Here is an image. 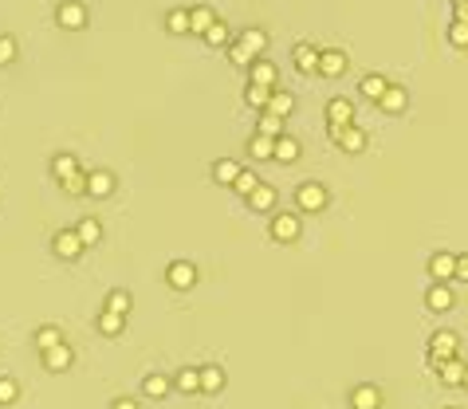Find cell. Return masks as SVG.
I'll use <instances>...</instances> for the list:
<instances>
[{"label": "cell", "instance_id": "1", "mask_svg": "<svg viewBox=\"0 0 468 409\" xmlns=\"http://www.w3.org/2000/svg\"><path fill=\"white\" fill-rule=\"evenodd\" d=\"M457 347H460V339L452 331H437L433 339H429V370H437L445 358L457 354Z\"/></svg>", "mask_w": 468, "mask_h": 409}, {"label": "cell", "instance_id": "2", "mask_svg": "<svg viewBox=\"0 0 468 409\" xmlns=\"http://www.w3.org/2000/svg\"><path fill=\"white\" fill-rule=\"evenodd\" d=\"M295 204L303 213H319V209H327V189L319 185V181H303V185L295 189Z\"/></svg>", "mask_w": 468, "mask_h": 409}, {"label": "cell", "instance_id": "3", "mask_svg": "<svg viewBox=\"0 0 468 409\" xmlns=\"http://www.w3.org/2000/svg\"><path fill=\"white\" fill-rule=\"evenodd\" d=\"M331 142L342 146L347 153H362L366 150V134H362L358 126H331Z\"/></svg>", "mask_w": 468, "mask_h": 409}, {"label": "cell", "instance_id": "4", "mask_svg": "<svg viewBox=\"0 0 468 409\" xmlns=\"http://www.w3.org/2000/svg\"><path fill=\"white\" fill-rule=\"evenodd\" d=\"M268 232H272V240H283V244H291V240L299 236V217H295V213H276L272 224H268Z\"/></svg>", "mask_w": 468, "mask_h": 409}, {"label": "cell", "instance_id": "5", "mask_svg": "<svg viewBox=\"0 0 468 409\" xmlns=\"http://www.w3.org/2000/svg\"><path fill=\"white\" fill-rule=\"evenodd\" d=\"M165 280H170V288L189 291V288L197 283V268L189 264V260H173V264H170V272H165Z\"/></svg>", "mask_w": 468, "mask_h": 409}, {"label": "cell", "instance_id": "6", "mask_svg": "<svg viewBox=\"0 0 468 409\" xmlns=\"http://www.w3.org/2000/svg\"><path fill=\"white\" fill-rule=\"evenodd\" d=\"M429 276H433L437 283L457 280V256H452V252H437V256H429Z\"/></svg>", "mask_w": 468, "mask_h": 409}, {"label": "cell", "instance_id": "7", "mask_svg": "<svg viewBox=\"0 0 468 409\" xmlns=\"http://www.w3.org/2000/svg\"><path fill=\"white\" fill-rule=\"evenodd\" d=\"M55 20H60L63 28H83L87 24V9L79 4V0H63L60 9H55Z\"/></svg>", "mask_w": 468, "mask_h": 409}, {"label": "cell", "instance_id": "8", "mask_svg": "<svg viewBox=\"0 0 468 409\" xmlns=\"http://www.w3.org/2000/svg\"><path fill=\"white\" fill-rule=\"evenodd\" d=\"M350 119H354V102L350 99H331L327 102V122H331V126H350Z\"/></svg>", "mask_w": 468, "mask_h": 409}, {"label": "cell", "instance_id": "9", "mask_svg": "<svg viewBox=\"0 0 468 409\" xmlns=\"http://www.w3.org/2000/svg\"><path fill=\"white\" fill-rule=\"evenodd\" d=\"M51 248L60 252V260H75V256L83 252V240H79V232H55Z\"/></svg>", "mask_w": 468, "mask_h": 409}, {"label": "cell", "instance_id": "10", "mask_svg": "<svg viewBox=\"0 0 468 409\" xmlns=\"http://www.w3.org/2000/svg\"><path fill=\"white\" fill-rule=\"evenodd\" d=\"M350 405L354 409H382V390H378V386H354Z\"/></svg>", "mask_w": 468, "mask_h": 409}, {"label": "cell", "instance_id": "11", "mask_svg": "<svg viewBox=\"0 0 468 409\" xmlns=\"http://www.w3.org/2000/svg\"><path fill=\"white\" fill-rule=\"evenodd\" d=\"M291 60H295V67L303 71V75H315V71H319V51L311 48V43H295Z\"/></svg>", "mask_w": 468, "mask_h": 409}, {"label": "cell", "instance_id": "12", "mask_svg": "<svg viewBox=\"0 0 468 409\" xmlns=\"http://www.w3.org/2000/svg\"><path fill=\"white\" fill-rule=\"evenodd\" d=\"M342 71H347V55L342 51H319V75L339 79Z\"/></svg>", "mask_w": 468, "mask_h": 409}, {"label": "cell", "instance_id": "13", "mask_svg": "<svg viewBox=\"0 0 468 409\" xmlns=\"http://www.w3.org/2000/svg\"><path fill=\"white\" fill-rule=\"evenodd\" d=\"M378 107H382L386 114H401L409 107V94H406V87H386V94L378 99Z\"/></svg>", "mask_w": 468, "mask_h": 409}, {"label": "cell", "instance_id": "14", "mask_svg": "<svg viewBox=\"0 0 468 409\" xmlns=\"http://www.w3.org/2000/svg\"><path fill=\"white\" fill-rule=\"evenodd\" d=\"M71 358H75V354H71V347H63V342H60V347L43 350V366H48L51 374H60V370L71 366Z\"/></svg>", "mask_w": 468, "mask_h": 409}, {"label": "cell", "instance_id": "15", "mask_svg": "<svg viewBox=\"0 0 468 409\" xmlns=\"http://www.w3.org/2000/svg\"><path fill=\"white\" fill-rule=\"evenodd\" d=\"M437 374H441L445 386H464V362L452 354V358H445L441 366H437Z\"/></svg>", "mask_w": 468, "mask_h": 409}, {"label": "cell", "instance_id": "16", "mask_svg": "<svg viewBox=\"0 0 468 409\" xmlns=\"http://www.w3.org/2000/svg\"><path fill=\"white\" fill-rule=\"evenodd\" d=\"M425 303H429V311H449L452 307V288L449 283H433V288L425 291Z\"/></svg>", "mask_w": 468, "mask_h": 409}, {"label": "cell", "instance_id": "17", "mask_svg": "<svg viewBox=\"0 0 468 409\" xmlns=\"http://www.w3.org/2000/svg\"><path fill=\"white\" fill-rule=\"evenodd\" d=\"M248 153H252V158H260V162H276V138L252 134V142H248Z\"/></svg>", "mask_w": 468, "mask_h": 409}, {"label": "cell", "instance_id": "18", "mask_svg": "<svg viewBox=\"0 0 468 409\" xmlns=\"http://www.w3.org/2000/svg\"><path fill=\"white\" fill-rule=\"evenodd\" d=\"M111 189H114V178L107 170L87 173V193H91V197H111Z\"/></svg>", "mask_w": 468, "mask_h": 409}, {"label": "cell", "instance_id": "19", "mask_svg": "<svg viewBox=\"0 0 468 409\" xmlns=\"http://www.w3.org/2000/svg\"><path fill=\"white\" fill-rule=\"evenodd\" d=\"M248 204H252L256 213H268V209L276 204V189L272 185H256L252 193H248Z\"/></svg>", "mask_w": 468, "mask_h": 409}, {"label": "cell", "instance_id": "20", "mask_svg": "<svg viewBox=\"0 0 468 409\" xmlns=\"http://www.w3.org/2000/svg\"><path fill=\"white\" fill-rule=\"evenodd\" d=\"M295 158H299V142L291 134H280L276 138V162L288 165V162H295Z\"/></svg>", "mask_w": 468, "mask_h": 409}, {"label": "cell", "instance_id": "21", "mask_svg": "<svg viewBox=\"0 0 468 409\" xmlns=\"http://www.w3.org/2000/svg\"><path fill=\"white\" fill-rule=\"evenodd\" d=\"M170 378H162V374H146L142 378V393L146 398H165V393H170Z\"/></svg>", "mask_w": 468, "mask_h": 409}, {"label": "cell", "instance_id": "22", "mask_svg": "<svg viewBox=\"0 0 468 409\" xmlns=\"http://www.w3.org/2000/svg\"><path fill=\"white\" fill-rule=\"evenodd\" d=\"M217 24V16H213V9H193L189 12V32H209V28Z\"/></svg>", "mask_w": 468, "mask_h": 409}, {"label": "cell", "instance_id": "23", "mask_svg": "<svg viewBox=\"0 0 468 409\" xmlns=\"http://www.w3.org/2000/svg\"><path fill=\"white\" fill-rule=\"evenodd\" d=\"M272 87H260V83H248V107L256 111H268V102H272Z\"/></svg>", "mask_w": 468, "mask_h": 409}, {"label": "cell", "instance_id": "24", "mask_svg": "<svg viewBox=\"0 0 468 409\" xmlns=\"http://www.w3.org/2000/svg\"><path fill=\"white\" fill-rule=\"evenodd\" d=\"M201 390H205V393L224 390V370H221V366H205V370H201Z\"/></svg>", "mask_w": 468, "mask_h": 409}, {"label": "cell", "instance_id": "25", "mask_svg": "<svg viewBox=\"0 0 468 409\" xmlns=\"http://www.w3.org/2000/svg\"><path fill=\"white\" fill-rule=\"evenodd\" d=\"M386 87H390V83H386L382 75H366V79H362V83H358V91L366 94L370 102H378V99H382V94H386Z\"/></svg>", "mask_w": 468, "mask_h": 409}, {"label": "cell", "instance_id": "26", "mask_svg": "<svg viewBox=\"0 0 468 409\" xmlns=\"http://www.w3.org/2000/svg\"><path fill=\"white\" fill-rule=\"evenodd\" d=\"M240 43H244L252 55H260V51L268 48V32H260V28H248V32H240Z\"/></svg>", "mask_w": 468, "mask_h": 409}, {"label": "cell", "instance_id": "27", "mask_svg": "<svg viewBox=\"0 0 468 409\" xmlns=\"http://www.w3.org/2000/svg\"><path fill=\"white\" fill-rule=\"evenodd\" d=\"M256 126H260V134H268V138L283 134V119L280 114H272V111H260V122H256Z\"/></svg>", "mask_w": 468, "mask_h": 409}, {"label": "cell", "instance_id": "28", "mask_svg": "<svg viewBox=\"0 0 468 409\" xmlns=\"http://www.w3.org/2000/svg\"><path fill=\"white\" fill-rule=\"evenodd\" d=\"M122 327H126V315H119V311H102L99 315V331L102 334H122Z\"/></svg>", "mask_w": 468, "mask_h": 409}, {"label": "cell", "instance_id": "29", "mask_svg": "<svg viewBox=\"0 0 468 409\" xmlns=\"http://www.w3.org/2000/svg\"><path fill=\"white\" fill-rule=\"evenodd\" d=\"M248 79H252V83H260V87H276V67H272V63H264V60H256L252 63V75H248Z\"/></svg>", "mask_w": 468, "mask_h": 409}, {"label": "cell", "instance_id": "30", "mask_svg": "<svg viewBox=\"0 0 468 409\" xmlns=\"http://www.w3.org/2000/svg\"><path fill=\"white\" fill-rule=\"evenodd\" d=\"M268 111L280 114V119H288V114L295 111V99H291L288 91H276V94H272V102H268Z\"/></svg>", "mask_w": 468, "mask_h": 409}, {"label": "cell", "instance_id": "31", "mask_svg": "<svg viewBox=\"0 0 468 409\" xmlns=\"http://www.w3.org/2000/svg\"><path fill=\"white\" fill-rule=\"evenodd\" d=\"M79 240H83V248L87 244H99V236H102V229H99V221H91V217H87V221H79Z\"/></svg>", "mask_w": 468, "mask_h": 409}, {"label": "cell", "instance_id": "32", "mask_svg": "<svg viewBox=\"0 0 468 409\" xmlns=\"http://www.w3.org/2000/svg\"><path fill=\"white\" fill-rule=\"evenodd\" d=\"M165 28H170L173 36H185L189 32V12L185 9H173L170 16H165Z\"/></svg>", "mask_w": 468, "mask_h": 409}, {"label": "cell", "instance_id": "33", "mask_svg": "<svg viewBox=\"0 0 468 409\" xmlns=\"http://www.w3.org/2000/svg\"><path fill=\"white\" fill-rule=\"evenodd\" d=\"M60 327H40V331H36V347L40 350H51V347H60Z\"/></svg>", "mask_w": 468, "mask_h": 409}, {"label": "cell", "instance_id": "34", "mask_svg": "<svg viewBox=\"0 0 468 409\" xmlns=\"http://www.w3.org/2000/svg\"><path fill=\"white\" fill-rule=\"evenodd\" d=\"M79 170V162H75V158H71V153H60V158H55V162H51V173H55V178H71V173H75Z\"/></svg>", "mask_w": 468, "mask_h": 409}, {"label": "cell", "instance_id": "35", "mask_svg": "<svg viewBox=\"0 0 468 409\" xmlns=\"http://www.w3.org/2000/svg\"><path fill=\"white\" fill-rule=\"evenodd\" d=\"M173 386H178L181 393L201 390V370H181V374H178V382H173Z\"/></svg>", "mask_w": 468, "mask_h": 409}, {"label": "cell", "instance_id": "36", "mask_svg": "<svg viewBox=\"0 0 468 409\" xmlns=\"http://www.w3.org/2000/svg\"><path fill=\"white\" fill-rule=\"evenodd\" d=\"M213 178L224 181V185H232V181L240 178V165H236V162H217V165H213Z\"/></svg>", "mask_w": 468, "mask_h": 409}, {"label": "cell", "instance_id": "37", "mask_svg": "<svg viewBox=\"0 0 468 409\" xmlns=\"http://www.w3.org/2000/svg\"><path fill=\"white\" fill-rule=\"evenodd\" d=\"M107 311H119V315H126L130 311V291H111V295H107Z\"/></svg>", "mask_w": 468, "mask_h": 409}, {"label": "cell", "instance_id": "38", "mask_svg": "<svg viewBox=\"0 0 468 409\" xmlns=\"http://www.w3.org/2000/svg\"><path fill=\"white\" fill-rule=\"evenodd\" d=\"M256 185H260V178H256V173H252V170H240V178H236V181H232V189H236V193H240V197H248V193H252V189H256Z\"/></svg>", "mask_w": 468, "mask_h": 409}, {"label": "cell", "instance_id": "39", "mask_svg": "<svg viewBox=\"0 0 468 409\" xmlns=\"http://www.w3.org/2000/svg\"><path fill=\"white\" fill-rule=\"evenodd\" d=\"M63 189H67L71 197H83V193H87V173H83V170H75L71 178H63Z\"/></svg>", "mask_w": 468, "mask_h": 409}, {"label": "cell", "instance_id": "40", "mask_svg": "<svg viewBox=\"0 0 468 409\" xmlns=\"http://www.w3.org/2000/svg\"><path fill=\"white\" fill-rule=\"evenodd\" d=\"M229 60H232V63H240V67H252V63H256V55H252V51H248L244 43L236 40V43L229 48Z\"/></svg>", "mask_w": 468, "mask_h": 409}, {"label": "cell", "instance_id": "41", "mask_svg": "<svg viewBox=\"0 0 468 409\" xmlns=\"http://www.w3.org/2000/svg\"><path fill=\"white\" fill-rule=\"evenodd\" d=\"M205 43H213V48H224V43H229V28H224V20H217V24L205 32Z\"/></svg>", "mask_w": 468, "mask_h": 409}, {"label": "cell", "instance_id": "42", "mask_svg": "<svg viewBox=\"0 0 468 409\" xmlns=\"http://www.w3.org/2000/svg\"><path fill=\"white\" fill-rule=\"evenodd\" d=\"M449 43H452V48H468V24L452 20V28H449Z\"/></svg>", "mask_w": 468, "mask_h": 409}, {"label": "cell", "instance_id": "43", "mask_svg": "<svg viewBox=\"0 0 468 409\" xmlns=\"http://www.w3.org/2000/svg\"><path fill=\"white\" fill-rule=\"evenodd\" d=\"M16 393H20V386L12 382V378H0V405H12Z\"/></svg>", "mask_w": 468, "mask_h": 409}, {"label": "cell", "instance_id": "44", "mask_svg": "<svg viewBox=\"0 0 468 409\" xmlns=\"http://www.w3.org/2000/svg\"><path fill=\"white\" fill-rule=\"evenodd\" d=\"M12 60H16V40L0 36V63H12Z\"/></svg>", "mask_w": 468, "mask_h": 409}, {"label": "cell", "instance_id": "45", "mask_svg": "<svg viewBox=\"0 0 468 409\" xmlns=\"http://www.w3.org/2000/svg\"><path fill=\"white\" fill-rule=\"evenodd\" d=\"M452 12H457L460 24H468V0H452Z\"/></svg>", "mask_w": 468, "mask_h": 409}, {"label": "cell", "instance_id": "46", "mask_svg": "<svg viewBox=\"0 0 468 409\" xmlns=\"http://www.w3.org/2000/svg\"><path fill=\"white\" fill-rule=\"evenodd\" d=\"M457 280L468 283V256H457Z\"/></svg>", "mask_w": 468, "mask_h": 409}, {"label": "cell", "instance_id": "47", "mask_svg": "<svg viewBox=\"0 0 468 409\" xmlns=\"http://www.w3.org/2000/svg\"><path fill=\"white\" fill-rule=\"evenodd\" d=\"M111 409H138V405H134V401H130V398H119V401H114Z\"/></svg>", "mask_w": 468, "mask_h": 409}, {"label": "cell", "instance_id": "48", "mask_svg": "<svg viewBox=\"0 0 468 409\" xmlns=\"http://www.w3.org/2000/svg\"><path fill=\"white\" fill-rule=\"evenodd\" d=\"M464 386H468V366H464Z\"/></svg>", "mask_w": 468, "mask_h": 409}]
</instances>
